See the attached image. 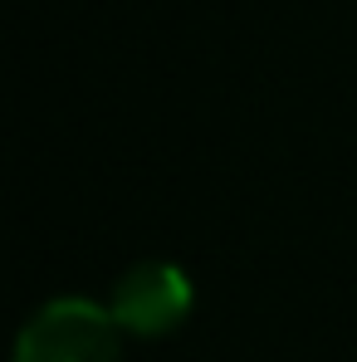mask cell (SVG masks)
<instances>
[{"label":"cell","instance_id":"obj_2","mask_svg":"<svg viewBox=\"0 0 357 362\" xmlns=\"http://www.w3.org/2000/svg\"><path fill=\"white\" fill-rule=\"evenodd\" d=\"M103 303L127 338H167L186 323L196 289H191L186 269L172 259H137L132 269H122L113 279Z\"/></svg>","mask_w":357,"mask_h":362},{"label":"cell","instance_id":"obj_1","mask_svg":"<svg viewBox=\"0 0 357 362\" xmlns=\"http://www.w3.org/2000/svg\"><path fill=\"white\" fill-rule=\"evenodd\" d=\"M122 333L98 299H49L15 338V362H122Z\"/></svg>","mask_w":357,"mask_h":362}]
</instances>
